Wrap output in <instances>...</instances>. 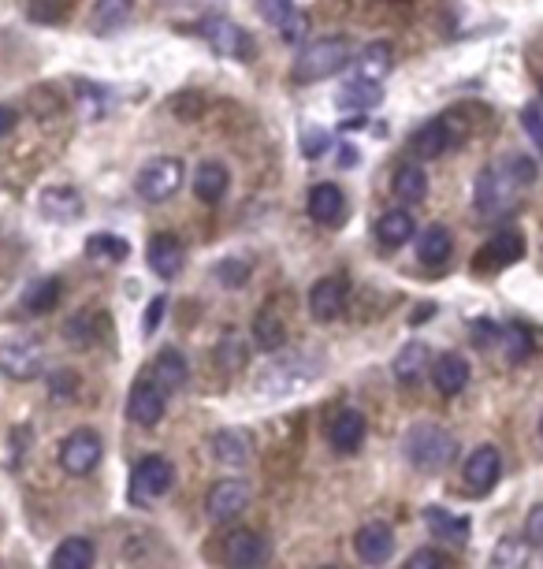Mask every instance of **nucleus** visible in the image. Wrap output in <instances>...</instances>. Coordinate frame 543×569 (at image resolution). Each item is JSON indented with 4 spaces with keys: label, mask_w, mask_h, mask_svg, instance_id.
Masks as SVG:
<instances>
[{
    "label": "nucleus",
    "mask_w": 543,
    "mask_h": 569,
    "mask_svg": "<svg viewBox=\"0 0 543 569\" xmlns=\"http://www.w3.org/2000/svg\"><path fill=\"white\" fill-rule=\"evenodd\" d=\"M45 369V350L38 339H8L0 346V372L8 380H38Z\"/></svg>",
    "instance_id": "6"
},
{
    "label": "nucleus",
    "mask_w": 543,
    "mask_h": 569,
    "mask_svg": "<svg viewBox=\"0 0 543 569\" xmlns=\"http://www.w3.org/2000/svg\"><path fill=\"white\" fill-rule=\"evenodd\" d=\"M305 209H309V216H313L317 224L335 227L339 220H343V212H346L343 190H339L335 183H317L313 190H309V201H305Z\"/></svg>",
    "instance_id": "18"
},
{
    "label": "nucleus",
    "mask_w": 543,
    "mask_h": 569,
    "mask_svg": "<svg viewBox=\"0 0 543 569\" xmlns=\"http://www.w3.org/2000/svg\"><path fill=\"white\" fill-rule=\"evenodd\" d=\"M473 339H477L480 346L499 343V324H491V320H477V324H473Z\"/></svg>",
    "instance_id": "52"
},
{
    "label": "nucleus",
    "mask_w": 543,
    "mask_h": 569,
    "mask_svg": "<svg viewBox=\"0 0 543 569\" xmlns=\"http://www.w3.org/2000/svg\"><path fill=\"white\" fill-rule=\"evenodd\" d=\"M499 350L506 354V361H525L532 354V335L525 324H503L499 328Z\"/></svg>",
    "instance_id": "35"
},
{
    "label": "nucleus",
    "mask_w": 543,
    "mask_h": 569,
    "mask_svg": "<svg viewBox=\"0 0 543 569\" xmlns=\"http://www.w3.org/2000/svg\"><path fill=\"white\" fill-rule=\"evenodd\" d=\"M324 569H335V566H324Z\"/></svg>",
    "instance_id": "57"
},
{
    "label": "nucleus",
    "mask_w": 543,
    "mask_h": 569,
    "mask_svg": "<svg viewBox=\"0 0 543 569\" xmlns=\"http://www.w3.org/2000/svg\"><path fill=\"white\" fill-rule=\"evenodd\" d=\"M168 108H172V116H179V120H198L201 112H205V97L201 93H175L172 101H168Z\"/></svg>",
    "instance_id": "40"
},
{
    "label": "nucleus",
    "mask_w": 543,
    "mask_h": 569,
    "mask_svg": "<svg viewBox=\"0 0 543 569\" xmlns=\"http://www.w3.org/2000/svg\"><path fill=\"white\" fill-rule=\"evenodd\" d=\"M458 142V131H454V123L447 120V116H439V120H428L421 127V131L413 134L410 138V146H413V153L421 160H436V157H443L447 149Z\"/></svg>",
    "instance_id": "15"
},
{
    "label": "nucleus",
    "mask_w": 543,
    "mask_h": 569,
    "mask_svg": "<svg viewBox=\"0 0 543 569\" xmlns=\"http://www.w3.org/2000/svg\"><path fill=\"white\" fill-rule=\"evenodd\" d=\"M413 231H417V224H413V216L406 209H391V212H384V216L376 220V239L384 242L387 250L406 246V242L413 239Z\"/></svg>",
    "instance_id": "27"
},
{
    "label": "nucleus",
    "mask_w": 543,
    "mask_h": 569,
    "mask_svg": "<svg viewBox=\"0 0 543 569\" xmlns=\"http://www.w3.org/2000/svg\"><path fill=\"white\" fill-rule=\"evenodd\" d=\"M53 569H93V543L82 536H71L56 547Z\"/></svg>",
    "instance_id": "33"
},
{
    "label": "nucleus",
    "mask_w": 543,
    "mask_h": 569,
    "mask_svg": "<svg viewBox=\"0 0 543 569\" xmlns=\"http://www.w3.org/2000/svg\"><path fill=\"white\" fill-rule=\"evenodd\" d=\"M101 454H105L101 436H97L93 428H79V432H71V436L64 439V447H60V465H64L71 477H86L90 469H97Z\"/></svg>",
    "instance_id": "9"
},
{
    "label": "nucleus",
    "mask_w": 543,
    "mask_h": 569,
    "mask_svg": "<svg viewBox=\"0 0 543 569\" xmlns=\"http://www.w3.org/2000/svg\"><path fill=\"white\" fill-rule=\"evenodd\" d=\"M246 358H250V350H246V343H242L239 335H224L216 343V361H220L224 372H239L246 365Z\"/></svg>",
    "instance_id": "39"
},
{
    "label": "nucleus",
    "mask_w": 543,
    "mask_h": 569,
    "mask_svg": "<svg viewBox=\"0 0 543 569\" xmlns=\"http://www.w3.org/2000/svg\"><path fill=\"white\" fill-rule=\"evenodd\" d=\"M540 439H543V417H540Z\"/></svg>",
    "instance_id": "55"
},
{
    "label": "nucleus",
    "mask_w": 543,
    "mask_h": 569,
    "mask_svg": "<svg viewBox=\"0 0 543 569\" xmlns=\"http://www.w3.org/2000/svg\"><path fill=\"white\" fill-rule=\"evenodd\" d=\"M149 376H153L168 395H172V391H183L186 380H190V365H186L183 350H160Z\"/></svg>",
    "instance_id": "23"
},
{
    "label": "nucleus",
    "mask_w": 543,
    "mask_h": 569,
    "mask_svg": "<svg viewBox=\"0 0 543 569\" xmlns=\"http://www.w3.org/2000/svg\"><path fill=\"white\" fill-rule=\"evenodd\" d=\"M350 60H354L350 38H343V34L320 38L313 41V45H302V49H298V56H294V64H291V79L298 82V86H313V82L332 79L335 71H343Z\"/></svg>",
    "instance_id": "1"
},
{
    "label": "nucleus",
    "mask_w": 543,
    "mask_h": 569,
    "mask_svg": "<svg viewBox=\"0 0 543 569\" xmlns=\"http://www.w3.org/2000/svg\"><path fill=\"white\" fill-rule=\"evenodd\" d=\"M428 361H432V350L424 343H410L402 346L395 354V380H402V384H417L424 372H428Z\"/></svg>",
    "instance_id": "29"
},
{
    "label": "nucleus",
    "mask_w": 543,
    "mask_h": 569,
    "mask_svg": "<svg viewBox=\"0 0 543 569\" xmlns=\"http://www.w3.org/2000/svg\"><path fill=\"white\" fill-rule=\"evenodd\" d=\"M328 439H332V450H339V454L361 450V443H365V417H361V410L335 413L332 428H328Z\"/></svg>",
    "instance_id": "19"
},
{
    "label": "nucleus",
    "mask_w": 543,
    "mask_h": 569,
    "mask_svg": "<svg viewBox=\"0 0 543 569\" xmlns=\"http://www.w3.org/2000/svg\"><path fill=\"white\" fill-rule=\"evenodd\" d=\"M328 149H332V134L324 131V127H309V131H305V138H302V153L309 160H317L320 153H328Z\"/></svg>",
    "instance_id": "43"
},
{
    "label": "nucleus",
    "mask_w": 543,
    "mask_h": 569,
    "mask_svg": "<svg viewBox=\"0 0 543 569\" xmlns=\"http://www.w3.org/2000/svg\"><path fill=\"white\" fill-rule=\"evenodd\" d=\"M391 71V45L387 41H372L358 53L354 60V79H369V82H384Z\"/></svg>",
    "instance_id": "28"
},
{
    "label": "nucleus",
    "mask_w": 543,
    "mask_h": 569,
    "mask_svg": "<svg viewBox=\"0 0 543 569\" xmlns=\"http://www.w3.org/2000/svg\"><path fill=\"white\" fill-rule=\"evenodd\" d=\"M201 34H205V41L212 45V53L216 56H227V60H250L253 56V38L239 27V23L224 19V15L205 19Z\"/></svg>",
    "instance_id": "7"
},
{
    "label": "nucleus",
    "mask_w": 543,
    "mask_h": 569,
    "mask_svg": "<svg viewBox=\"0 0 543 569\" xmlns=\"http://www.w3.org/2000/svg\"><path fill=\"white\" fill-rule=\"evenodd\" d=\"M354 551L365 566H384L391 551H395V532L391 525L384 521H369V525H361L358 536H354Z\"/></svg>",
    "instance_id": "13"
},
{
    "label": "nucleus",
    "mask_w": 543,
    "mask_h": 569,
    "mask_svg": "<svg viewBox=\"0 0 543 569\" xmlns=\"http://www.w3.org/2000/svg\"><path fill=\"white\" fill-rule=\"evenodd\" d=\"M183 186V164L175 157H157L149 160L146 168L138 172V183H134V190H138V198L142 201H168Z\"/></svg>",
    "instance_id": "5"
},
{
    "label": "nucleus",
    "mask_w": 543,
    "mask_h": 569,
    "mask_svg": "<svg viewBox=\"0 0 543 569\" xmlns=\"http://www.w3.org/2000/svg\"><path fill=\"white\" fill-rule=\"evenodd\" d=\"M149 268L160 279H175L183 272V246L175 242V235H157L149 242Z\"/></svg>",
    "instance_id": "24"
},
{
    "label": "nucleus",
    "mask_w": 543,
    "mask_h": 569,
    "mask_svg": "<svg viewBox=\"0 0 543 569\" xmlns=\"http://www.w3.org/2000/svg\"><path fill=\"white\" fill-rule=\"evenodd\" d=\"M224 555L231 569H257L265 562V540L253 529H235L224 540Z\"/></svg>",
    "instance_id": "17"
},
{
    "label": "nucleus",
    "mask_w": 543,
    "mask_h": 569,
    "mask_svg": "<svg viewBox=\"0 0 543 569\" xmlns=\"http://www.w3.org/2000/svg\"><path fill=\"white\" fill-rule=\"evenodd\" d=\"M343 164H358V149L343 146Z\"/></svg>",
    "instance_id": "54"
},
{
    "label": "nucleus",
    "mask_w": 543,
    "mask_h": 569,
    "mask_svg": "<svg viewBox=\"0 0 543 569\" xmlns=\"http://www.w3.org/2000/svg\"><path fill=\"white\" fill-rule=\"evenodd\" d=\"M212 458L224 465V469H242V465L250 462V439L242 436V432H216L212 436Z\"/></svg>",
    "instance_id": "25"
},
{
    "label": "nucleus",
    "mask_w": 543,
    "mask_h": 569,
    "mask_svg": "<svg viewBox=\"0 0 543 569\" xmlns=\"http://www.w3.org/2000/svg\"><path fill=\"white\" fill-rule=\"evenodd\" d=\"M305 30H309V15H305L302 8H294V12L287 15V23L279 27V38L287 41V45H302Z\"/></svg>",
    "instance_id": "42"
},
{
    "label": "nucleus",
    "mask_w": 543,
    "mask_h": 569,
    "mask_svg": "<svg viewBox=\"0 0 543 569\" xmlns=\"http://www.w3.org/2000/svg\"><path fill=\"white\" fill-rule=\"evenodd\" d=\"M134 12V0H101L97 8H93V34H112V30H120Z\"/></svg>",
    "instance_id": "32"
},
{
    "label": "nucleus",
    "mask_w": 543,
    "mask_h": 569,
    "mask_svg": "<svg viewBox=\"0 0 543 569\" xmlns=\"http://www.w3.org/2000/svg\"><path fill=\"white\" fill-rule=\"evenodd\" d=\"M346 309V283L339 276H328V279H317L313 283V291H309V313L313 320L320 324H328V320H339Z\"/></svg>",
    "instance_id": "14"
},
{
    "label": "nucleus",
    "mask_w": 543,
    "mask_h": 569,
    "mask_svg": "<svg viewBox=\"0 0 543 569\" xmlns=\"http://www.w3.org/2000/svg\"><path fill=\"white\" fill-rule=\"evenodd\" d=\"M402 454H406V462H410L413 469H421V473H439V469H447V465L454 462L458 439H454L443 424L421 421L406 432V439H402Z\"/></svg>",
    "instance_id": "2"
},
{
    "label": "nucleus",
    "mask_w": 543,
    "mask_h": 569,
    "mask_svg": "<svg viewBox=\"0 0 543 569\" xmlns=\"http://www.w3.org/2000/svg\"><path fill=\"white\" fill-rule=\"evenodd\" d=\"M521 257H525V235L514 231V227H506V231H499V235L477 253V268L480 272H484V268H506V265H514V261H521Z\"/></svg>",
    "instance_id": "16"
},
{
    "label": "nucleus",
    "mask_w": 543,
    "mask_h": 569,
    "mask_svg": "<svg viewBox=\"0 0 543 569\" xmlns=\"http://www.w3.org/2000/svg\"><path fill=\"white\" fill-rule=\"evenodd\" d=\"M540 93H543V79H540Z\"/></svg>",
    "instance_id": "56"
},
{
    "label": "nucleus",
    "mask_w": 543,
    "mask_h": 569,
    "mask_svg": "<svg viewBox=\"0 0 543 569\" xmlns=\"http://www.w3.org/2000/svg\"><path fill=\"white\" fill-rule=\"evenodd\" d=\"M517 190L521 186L514 183V175L506 172V164H488L477 175V212L488 216V220H499L506 212H514Z\"/></svg>",
    "instance_id": "4"
},
{
    "label": "nucleus",
    "mask_w": 543,
    "mask_h": 569,
    "mask_svg": "<svg viewBox=\"0 0 543 569\" xmlns=\"http://www.w3.org/2000/svg\"><path fill=\"white\" fill-rule=\"evenodd\" d=\"M424 521H428V529L436 532L439 540H447V543L469 540V517H458V514H451V510L428 506V510H424Z\"/></svg>",
    "instance_id": "30"
},
{
    "label": "nucleus",
    "mask_w": 543,
    "mask_h": 569,
    "mask_svg": "<svg viewBox=\"0 0 543 569\" xmlns=\"http://www.w3.org/2000/svg\"><path fill=\"white\" fill-rule=\"evenodd\" d=\"M428 194V175L417 164H402L395 172V198L398 201H424Z\"/></svg>",
    "instance_id": "36"
},
{
    "label": "nucleus",
    "mask_w": 543,
    "mask_h": 569,
    "mask_svg": "<svg viewBox=\"0 0 543 569\" xmlns=\"http://www.w3.org/2000/svg\"><path fill=\"white\" fill-rule=\"evenodd\" d=\"M67 339H75V343H90L93 320L90 317H71V324H67Z\"/></svg>",
    "instance_id": "51"
},
{
    "label": "nucleus",
    "mask_w": 543,
    "mask_h": 569,
    "mask_svg": "<svg viewBox=\"0 0 543 569\" xmlns=\"http://www.w3.org/2000/svg\"><path fill=\"white\" fill-rule=\"evenodd\" d=\"M503 164H506V172L514 175L517 186H532V183H536V164H532L529 157H521V153H517V157H506Z\"/></svg>",
    "instance_id": "45"
},
{
    "label": "nucleus",
    "mask_w": 543,
    "mask_h": 569,
    "mask_svg": "<svg viewBox=\"0 0 543 569\" xmlns=\"http://www.w3.org/2000/svg\"><path fill=\"white\" fill-rule=\"evenodd\" d=\"M432 384H436L439 395H462L465 384H469V361L462 354H443V358L432 365Z\"/></svg>",
    "instance_id": "22"
},
{
    "label": "nucleus",
    "mask_w": 543,
    "mask_h": 569,
    "mask_svg": "<svg viewBox=\"0 0 543 569\" xmlns=\"http://www.w3.org/2000/svg\"><path fill=\"white\" fill-rule=\"evenodd\" d=\"M175 484V469L172 462L164 458V454H149L138 462L134 469V480H131V495L134 503H142V499H160V495H168Z\"/></svg>",
    "instance_id": "8"
},
{
    "label": "nucleus",
    "mask_w": 543,
    "mask_h": 569,
    "mask_svg": "<svg viewBox=\"0 0 543 569\" xmlns=\"http://www.w3.org/2000/svg\"><path fill=\"white\" fill-rule=\"evenodd\" d=\"M250 276V268H246V261H235V257H231V261H224V265L216 268V279H220V283H224V287H235V283H242V279Z\"/></svg>",
    "instance_id": "47"
},
{
    "label": "nucleus",
    "mask_w": 543,
    "mask_h": 569,
    "mask_svg": "<svg viewBox=\"0 0 543 569\" xmlns=\"http://www.w3.org/2000/svg\"><path fill=\"white\" fill-rule=\"evenodd\" d=\"M164 309H168V302L164 298H153L146 309V317H142V335H153V331L160 328V320H164Z\"/></svg>",
    "instance_id": "49"
},
{
    "label": "nucleus",
    "mask_w": 543,
    "mask_h": 569,
    "mask_svg": "<svg viewBox=\"0 0 543 569\" xmlns=\"http://www.w3.org/2000/svg\"><path fill=\"white\" fill-rule=\"evenodd\" d=\"M86 253L97 257V261H127V253H131V242L120 239V235H90L86 239Z\"/></svg>",
    "instance_id": "37"
},
{
    "label": "nucleus",
    "mask_w": 543,
    "mask_h": 569,
    "mask_svg": "<svg viewBox=\"0 0 543 569\" xmlns=\"http://www.w3.org/2000/svg\"><path fill=\"white\" fill-rule=\"evenodd\" d=\"M257 12L265 15L272 27H283L287 23V15L294 12V0H257Z\"/></svg>",
    "instance_id": "44"
},
{
    "label": "nucleus",
    "mask_w": 543,
    "mask_h": 569,
    "mask_svg": "<svg viewBox=\"0 0 543 569\" xmlns=\"http://www.w3.org/2000/svg\"><path fill=\"white\" fill-rule=\"evenodd\" d=\"M12 127H15V112L8 105H0V138L12 134Z\"/></svg>",
    "instance_id": "53"
},
{
    "label": "nucleus",
    "mask_w": 543,
    "mask_h": 569,
    "mask_svg": "<svg viewBox=\"0 0 543 569\" xmlns=\"http://www.w3.org/2000/svg\"><path fill=\"white\" fill-rule=\"evenodd\" d=\"M525 540L536 543V547H543V503L532 506L529 517H525Z\"/></svg>",
    "instance_id": "48"
},
{
    "label": "nucleus",
    "mask_w": 543,
    "mask_h": 569,
    "mask_svg": "<svg viewBox=\"0 0 543 569\" xmlns=\"http://www.w3.org/2000/svg\"><path fill=\"white\" fill-rule=\"evenodd\" d=\"M227 183H231V175H227V168L220 160H205L198 172H194V194H198V201H205V205H216V201L224 198Z\"/></svg>",
    "instance_id": "26"
},
{
    "label": "nucleus",
    "mask_w": 543,
    "mask_h": 569,
    "mask_svg": "<svg viewBox=\"0 0 543 569\" xmlns=\"http://www.w3.org/2000/svg\"><path fill=\"white\" fill-rule=\"evenodd\" d=\"M380 101H384V86L369 79H354V75L343 82V90L335 93V105L346 108V112H369Z\"/></svg>",
    "instance_id": "20"
},
{
    "label": "nucleus",
    "mask_w": 543,
    "mask_h": 569,
    "mask_svg": "<svg viewBox=\"0 0 543 569\" xmlns=\"http://www.w3.org/2000/svg\"><path fill=\"white\" fill-rule=\"evenodd\" d=\"M246 506H250V484L235 477L216 480L209 495H205V510H209L212 521H235Z\"/></svg>",
    "instance_id": "11"
},
{
    "label": "nucleus",
    "mask_w": 543,
    "mask_h": 569,
    "mask_svg": "<svg viewBox=\"0 0 543 569\" xmlns=\"http://www.w3.org/2000/svg\"><path fill=\"white\" fill-rule=\"evenodd\" d=\"M521 127H525V134H529L532 142H536V149L543 153V112H540V105L521 108Z\"/></svg>",
    "instance_id": "46"
},
{
    "label": "nucleus",
    "mask_w": 543,
    "mask_h": 569,
    "mask_svg": "<svg viewBox=\"0 0 543 569\" xmlns=\"http://www.w3.org/2000/svg\"><path fill=\"white\" fill-rule=\"evenodd\" d=\"M164 410H168V391L153 376H142L127 395V417L134 424H142V428H153L164 417Z\"/></svg>",
    "instance_id": "10"
},
{
    "label": "nucleus",
    "mask_w": 543,
    "mask_h": 569,
    "mask_svg": "<svg viewBox=\"0 0 543 569\" xmlns=\"http://www.w3.org/2000/svg\"><path fill=\"white\" fill-rule=\"evenodd\" d=\"M60 302V279H38L27 294H23V305L27 313H49Z\"/></svg>",
    "instance_id": "38"
},
{
    "label": "nucleus",
    "mask_w": 543,
    "mask_h": 569,
    "mask_svg": "<svg viewBox=\"0 0 543 569\" xmlns=\"http://www.w3.org/2000/svg\"><path fill=\"white\" fill-rule=\"evenodd\" d=\"M406 569H443V558L432 551V547H421V551H413Z\"/></svg>",
    "instance_id": "50"
},
{
    "label": "nucleus",
    "mask_w": 543,
    "mask_h": 569,
    "mask_svg": "<svg viewBox=\"0 0 543 569\" xmlns=\"http://www.w3.org/2000/svg\"><path fill=\"white\" fill-rule=\"evenodd\" d=\"M253 343L261 346L265 354H276L287 343V324L276 313H261V317L253 320Z\"/></svg>",
    "instance_id": "34"
},
{
    "label": "nucleus",
    "mask_w": 543,
    "mask_h": 569,
    "mask_svg": "<svg viewBox=\"0 0 543 569\" xmlns=\"http://www.w3.org/2000/svg\"><path fill=\"white\" fill-rule=\"evenodd\" d=\"M79 212H82V201L75 186H49V190L41 194V216H45V220L71 224V220H79Z\"/></svg>",
    "instance_id": "21"
},
{
    "label": "nucleus",
    "mask_w": 543,
    "mask_h": 569,
    "mask_svg": "<svg viewBox=\"0 0 543 569\" xmlns=\"http://www.w3.org/2000/svg\"><path fill=\"white\" fill-rule=\"evenodd\" d=\"M465 488L473 491V495H488L499 477H503V458H499V450L495 447H477L469 458H465Z\"/></svg>",
    "instance_id": "12"
},
{
    "label": "nucleus",
    "mask_w": 543,
    "mask_h": 569,
    "mask_svg": "<svg viewBox=\"0 0 543 569\" xmlns=\"http://www.w3.org/2000/svg\"><path fill=\"white\" fill-rule=\"evenodd\" d=\"M521 555H525V547L517 540H503L495 547V555H491V569H517L521 566Z\"/></svg>",
    "instance_id": "41"
},
{
    "label": "nucleus",
    "mask_w": 543,
    "mask_h": 569,
    "mask_svg": "<svg viewBox=\"0 0 543 569\" xmlns=\"http://www.w3.org/2000/svg\"><path fill=\"white\" fill-rule=\"evenodd\" d=\"M320 376V361L305 350H294V354H279L261 369L257 376V391L265 398H287L294 391L309 387Z\"/></svg>",
    "instance_id": "3"
},
{
    "label": "nucleus",
    "mask_w": 543,
    "mask_h": 569,
    "mask_svg": "<svg viewBox=\"0 0 543 569\" xmlns=\"http://www.w3.org/2000/svg\"><path fill=\"white\" fill-rule=\"evenodd\" d=\"M417 257H421L424 265H443L451 257V231L443 224L424 227L421 235H417Z\"/></svg>",
    "instance_id": "31"
}]
</instances>
